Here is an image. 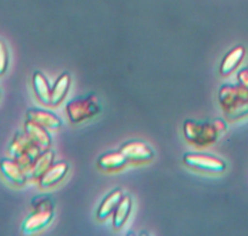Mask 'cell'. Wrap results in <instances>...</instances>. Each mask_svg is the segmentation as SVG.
<instances>
[{
    "instance_id": "cell-1",
    "label": "cell",
    "mask_w": 248,
    "mask_h": 236,
    "mask_svg": "<svg viewBox=\"0 0 248 236\" xmlns=\"http://www.w3.org/2000/svg\"><path fill=\"white\" fill-rule=\"evenodd\" d=\"M226 130V125L223 120H216L213 122H199L187 120L184 122V137L191 144L204 147L214 144L219 139L221 133Z\"/></svg>"
},
{
    "instance_id": "cell-20",
    "label": "cell",
    "mask_w": 248,
    "mask_h": 236,
    "mask_svg": "<svg viewBox=\"0 0 248 236\" xmlns=\"http://www.w3.org/2000/svg\"><path fill=\"white\" fill-rule=\"evenodd\" d=\"M9 63V54L8 49H6L5 44L3 42H0V76H3L5 73L6 68H8Z\"/></svg>"
},
{
    "instance_id": "cell-14",
    "label": "cell",
    "mask_w": 248,
    "mask_h": 236,
    "mask_svg": "<svg viewBox=\"0 0 248 236\" xmlns=\"http://www.w3.org/2000/svg\"><path fill=\"white\" fill-rule=\"evenodd\" d=\"M122 197H123V192L122 190L116 189L113 191L109 192L104 200H102L101 205H100L99 209H97L96 217L99 220H104V219L108 218L111 214H113L114 209L118 206V204L121 202Z\"/></svg>"
},
{
    "instance_id": "cell-13",
    "label": "cell",
    "mask_w": 248,
    "mask_h": 236,
    "mask_svg": "<svg viewBox=\"0 0 248 236\" xmlns=\"http://www.w3.org/2000/svg\"><path fill=\"white\" fill-rule=\"evenodd\" d=\"M71 87V76L68 72H63L56 79L55 84L51 88V95H50V105L51 106H59L67 95L68 89Z\"/></svg>"
},
{
    "instance_id": "cell-5",
    "label": "cell",
    "mask_w": 248,
    "mask_h": 236,
    "mask_svg": "<svg viewBox=\"0 0 248 236\" xmlns=\"http://www.w3.org/2000/svg\"><path fill=\"white\" fill-rule=\"evenodd\" d=\"M183 161L190 168L208 172V173H223L226 168V164L223 159L208 154L187 152V154L184 155Z\"/></svg>"
},
{
    "instance_id": "cell-21",
    "label": "cell",
    "mask_w": 248,
    "mask_h": 236,
    "mask_svg": "<svg viewBox=\"0 0 248 236\" xmlns=\"http://www.w3.org/2000/svg\"><path fill=\"white\" fill-rule=\"evenodd\" d=\"M237 80L238 84L248 89V68H243V70H241L240 72H238Z\"/></svg>"
},
{
    "instance_id": "cell-6",
    "label": "cell",
    "mask_w": 248,
    "mask_h": 236,
    "mask_svg": "<svg viewBox=\"0 0 248 236\" xmlns=\"http://www.w3.org/2000/svg\"><path fill=\"white\" fill-rule=\"evenodd\" d=\"M246 101H248V89L242 85L224 84L219 90V102L225 113Z\"/></svg>"
},
{
    "instance_id": "cell-17",
    "label": "cell",
    "mask_w": 248,
    "mask_h": 236,
    "mask_svg": "<svg viewBox=\"0 0 248 236\" xmlns=\"http://www.w3.org/2000/svg\"><path fill=\"white\" fill-rule=\"evenodd\" d=\"M132 199L127 195H123L121 202L118 204V206L116 207L113 212V220H112V224H113V228L116 230H119L122 229V226L125 224L128 217H129L130 211H132Z\"/></svg>"
},
{
    "instance_id": "cell-7",
    "label": "cell",
    "mask_w": 248,
    "mask_h": 236,
    "mask_svg": "<svg viewBox=\"0 0 248 236\" xmlns=\"http://www.w3.org/2000/svg\"><path fill=\"white\" fill-rule=\"evenodd\" d=\"M121 152L127 157L128 161L147 162L154 158V150L144 142L140 140H130L122 145Z\"/></svg>"
},
{
    "instance_id": "cell-19",
    "label": "cell",
    "mask_w": 248,
    "mask_h": 236,
    "mask_svg": "<svg viewBox=\"0 0 248 236\" xmlns=\"http://www.w3.org/2000/svg\"><path fill=\"white\" fill-rule=\"evenodd\" d=\"M225 116L228 117L229 120H240V118H242V117L245 116H248V101L243 102V104L238 105L237 107H235L233 110H231V111L226 112Z\"/></svg>"
},
{
    "instance_id": "cell-9",
    "label": "cell",
    "mask_w": 248,
    "mask_h": 236,
    "mask_svg": "<svg viewBox=\"0 0 248 236\" xmlns=\"http://www.w3.org/2000/svg\"><path fill=\"white\" fill-rule=\"evenodd\" d=\"M0 172L5 176V179L14 185L22 187L27 182V175H26L25 169L14 158L1 159L0 161Z\"/></svg>"
},
{
    "instance_id": "cell-12",
    "label": "cell",
    "mask_w": 248,
    "mask_h": 236,
    "mask_svg": "<svg viewBox=\"0 0 248 236\" xmlns=\"http://www.w3.org/2000/svg\"><path fill=\"white\" fill-rule=\"evenodd\" d=\"M128 162L129 161L127 159V157L124 156L119 150V151H111L101 155L97 159V167L102 171L107 172L119 171V169L127 166Z\"/></svg>"
},
{
    "instance_id": "cell-4",
    "label": "cell",
    "mask_w": 248,
    "mask_h": 236,
    "mask_svg": "<svg viewBox=\"0 0 248 236\" xmlns=\"http://www.w3.org/2000/svg\"><path fill=\"white\" fill-rule=\"evenodd\" d=\"M101 111L99 100L95 95L90 94L88 96H79L72 99L66 105V112L72 123H82L84 121L93 118Z\"/></svg>"
},
{
    "instance_id": "cell-2",
    "label": "cell",
    "mask_w": 248,
    "mask_h": 236,
    "mask_svg": "<svg viewBox=\"0 0 248 236\" xmlns=\"http://www.w3.org/2000/svg\"><path fill=\"white\" fill-rule=\"evenodd\" d=\"M34 211L27 217L22 225L23 235H31L40 231L51 223L54 218V202L47 195H42L33 199Z\"/></svg>"
},
{
    "instance_id": "cell-11",
    "label": "cell",
    "mask_w": 248,
    "mask_h": 236,
    "mask_svg": "<svg viewBox=\"0 0 248 236\" xmlns=\"http://www.w3.org/2000/svg\"><path fill=\"white\" fill-rule=\"evenodd\" d=\"M25 133L42 151H45L51 146V135L46 128L27 121L25 125Z\"/></svg>"
},
{
    "instance_id": "cell-15",
    "label": "cell",
    "mask_w": 248,
    "mask_h": 236,
    "mask_svg": "<svg viewBox=\"0 0 248 236\" xmlns=\"http://www.w3.org/2000/svg\"><path fill=\"white\" fill-rule=\"evenodd\" d=\"M246 55V50L245 47L238 45V47H233L232 50L228 52L224 57L223 63L220 65V73L223 76H228L230 75L231 72L237 68V66L240 65L241 61L243 60V57Z\"/></svg>"
},
{
    "instance_id": "cell-10",
    "label": "cell",
    "mask_w": 248,
    "mask_h": 236,
    "mask_svg": "<svg viewBox=\"0 0 248 236\" xmlns=\"http://www.w3.org/2000/svg\"><path fill=\"white\" fill-rule=\"evenodd\" d=\"M68 169H70V166H68L67 162L60 161L56 162V163L54 162L51 164V167L40 176L39 187L42 189H49V188L59 184L67 175Z\"/></svg>"
},
{
    "instance_id": "cell-8",
    "label": "cell",
    "mask_w": 248,
    "mask_h": 236,
    "mask_svg": "<svg viewBox=\"0 0 248 236\" xmlns=\"http://www.w3.org/2000/svg\"><path fill=\"white\" fill-rule=\"evenodd\" d=\"M26 118L30 122L39 125L46 129H59L62 126V120L56 113L43 109H31L26 113Z\"/></svg>"
},
{
    "instance_id": "cell-16",
    "label": "cell",
    "mask_w": 248,
    "mask_h": 236,
    "mask_svg": "<svg viewBox=\"0 0 248 236\" xmlns=\"http://www.w3.org/2000/svg\"><path fill=\"white\" fill-rule=\"evenodd\" d=\"M33 89H34L35 96L42 104L50 105L51 87H50L47 78L39 71H35L33 75Z\"/></svg>"
},
{
    "instance_id": "cell-3",
    "label": "cell",
    "mask_w": 248,
    "mask_h": 236,
    "mask_svg": "<svg viewBox=\"0 0 248 236\" xmlns=\"http://www.w3.org/2000/svg\"><path fill=\"white\" fill-rule=\"evenodd\" d=\"M9 152L25 171H31L42 150L28 138L25 132H17L9 147Z\"/></svg>"
},
{
    "instance_id": "cell-18",
    "label": "cell",
    "mask_w": 248,
    "mask_h": 236,
    "mask_svg": "<svg viewBox=\"0 0 248 236\" xmlns=\"http://www.w3.org/2000/svg\"><path fill=\"white\" fill-rule=\"evenodd\" d=\"M55 154L51 150H45V151H42V154L38 156V158L35 159L34 164L31 168V173H32V176L34 179L39 180L40 176L47 171V169L51 167V164L54 163Z\"/></svg>"
}]
</instances>
